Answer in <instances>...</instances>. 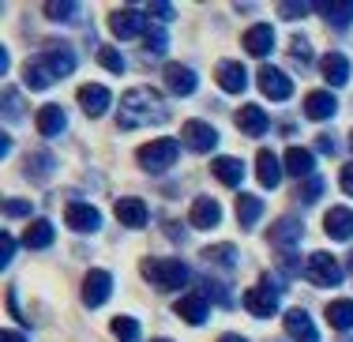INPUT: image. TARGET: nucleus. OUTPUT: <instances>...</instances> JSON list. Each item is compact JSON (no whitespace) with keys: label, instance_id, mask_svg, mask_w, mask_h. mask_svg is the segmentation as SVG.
Returning <instances> with one entry per match:
<instances>
[{"label":"nucleus","instance_id":"1","mask_svg":"<svg viewBox=\"0 0 353 342\" xmlns=\"http://www.w3.org/2000/svg\"><path fill=\"white\" fill-rule=\"evenodd\" d=\"M117 124L121 128H143V124H158L170 117V105L158 94L154 87H132L128 94L121 98V110H117Z\"/></svg>","mask_w":353,"mask_h":342},{"label":"nucleus","instance_id":"2","mask_svg":"<svg viewBox=\"0 0 353 342\" xmlns=\"http://www.w3.org/2000/svg\"><path fill=\"white\" fill-rule=\"evenodd\" d=\"M176 158H181V143H176V139H154V143L139 147L136 162H139V170H147V173H165L176 165Z\"/></svg>","mask_w":353,"mask_h":342},{"label":"nucleus","instance_id":"3","mask_svg":"<svg viewBox=\"0 0 353 342\" xmlns=\"http://www.w3.org/2000/svg\"><path fill=\"white\" fill-rule=\"evenodd\" d=\"M143 279L154 282L158 290H181L192 279V271L181 260H143Z\"/></svg>","mask_w":353,"mask_h":342},{"label":"nucleus","instance_id":"4","mask_svg":"<svg viewBox=\"0 0 353 342\" xmlns=\"http://www.w3.org/2000/svg\"><path fill=\"white\" fill-rule=\"evenodd\" d=\"M34 64L41 68V76L49 83H57V79H64L75 72V53L68 46H61V41H49V46L41 49V57H34Z\"/></svg>","mask_w":353,"mask_h":342},{"label":"nucleus","instance_id":"5","mask_svg":"<svg viewBox=\"0 0 353 342\" xmlns=\"http://www.w3.org/2000/svg\"><path fill=\"white\" fill-rule=\"evenodd\" d=\"M279 290H282V282L274 279V274H263V282H259V286L245 290V308H248L252 316H259V320L274 316V312H279Z\"/></svg>","mask_w":353,"mask_h":342},{"label":"nucleus","instance_id":"6","mask_svg":"<svg viewBox=\"0 0 353 342\" xmlns=\"http://www.w3.org/2000/svg\"><path fill=\"white\" fill-rule=\"evenodd\" d=\"M305 274H308V282H316V286H323V290H331V286H342V263L334 260L331 252H312L305 260Z\"/></svg>","mask_w":353,"mask_h":342},{"label":"nucleus","instance_id":"7","mask_svg":"<svg viewBox=\"0 0 353 342\" xmlns=\"http://www.w3.org/2000/svg\"><path fill=\"white\" fill-rule=\"evenodd\" d=\"M181 143L188 147V151H196V154H207V151H214V147H218V132L207 121H184Z\"/></svg>","mask_w":353,"mask_h":342},{"label":"nucleus","instance_id":"8","mask_svg":"<svg viewBox=\"0 0 353 342\" xmlns=\"http://www.w3.org/2000/svg\"><path fill=\"white\" fill-rule=\"evenodd\" d=\"M109 27H113V34L124 38V41H132V38H139L143 30H150L147 15H143L139 8H117V12L109 15Z\"/></svg>","mask_w":353,"mask_h":342},{"label":"nucleus","instance_id":"9","mask_svg":"<svg viewBox=\"0 0 353 342\" xmlns=\"http://www.w3.org/2000/svg\"><path fill=\"white\" fill-rule=\"evenodd\" d=\"M256 79H259V90H263L267 98H274V102H285V98H293V79L285 76L282 68H271V64H263Z\"/></svg>","mask_w":353,"mask_h":342},{"label":"nucleus","instance_id":"10","mask_svg":"<svg viewBox=\"0 0 353 342\" xmlns=\"http://www.w3.org/2000/svg\"><path fill=\"white\" fill-rule=\"evenodd\" d=\"M109 294H113V274L102 271V267H94V271H87V279H83V301L90 308L105 305Z\"/></svg>","mask_w":353,"mask_h":342},{"label":"nucleus","instance_id":"11","mask_svg":"<svg viewBox=\"0 0 353 342\" xmlns=\"http://www.w3.org/2000/svg\"><path fill=\"white\" fill-rule=\"evenodd\" d=\"M64 222H68V230H75V233H94L102 226V214L90 203H68L64 207Z\"/></svg>","mask_w":353,"mask_h":342},{"label":"nucleus","instance_id":"12","mask_svg":"<svg viewBox=\"0 0 353 342\" xmlns=\"http://www.w3.org/2000/svg\"><path fill=\"white\" fill-rule=\"evenodd\" d=\"M188 222H192L196 230H214L218 222H222V207H218V199L199 196L196 203L188 207Z\"/></svg>","mask_w":353,"mask_h":342},{"label":"nucleus","instance_id":"13","mask_svg":"<svg viewBox=\"0 0 353 342\" xmlns=\"http://www.w3.org/2000/svg\"><path fill=\"white\" fill-rule=\"evenodd\" d=\"M282 323H285V335L293 342H319V331L312 328V316H308L305 308H290Z\"/></svg>","mask_w":353,"mask_h":342},{"label":"nucleus","instance_id":"14","mask_svg":"<svg viewBox=\"0 0 353 342\" xmlns=\"http://www.w3.org/2000/svg\"><path fill=\"white\" fill-rule=\"evenodd\" d=\"M162 83L170 87V94H176V98L196 94V72H192V68H184V64H165Z\"/></svg>","mask_w":353,"mask_h":342},{"label":"nucleus","instance_id":"15","mask_svg":"<svg viewBox=\"0 0 353 342\" xmlns=\"http://www.w3.org/2000/svg\"><path fill=\"white\" fill-rule=\"evenodd\" d=\"M301 237H305V222L293 219V214H290V219H279V222L271 226V245L282 248V252H290V248L297 245Z\"/></svg>","mask_w":353,"mask_h":342},{"label":"nucleus","instance_id":"16","mask_svg":"<svg viewBox=\"0 0 353 342\" xmlns=\"http://www.w3.org/2000/svg\"><path fill=\"white\" fill-rule=\"evenodd\" d=\"M117 222L121 226H132V230H143L150 222V211H147V203L136 196H128V199H117Z\"/></svg>","mask_w":353,"mask_h":342},{"label":"nucleus","instance_id":"17","mask_svg":"<svg viewBox=\"0 0 353 342\" xmlns=\"http://www.w3.org/2000/svg\"><path fill=\"white\" fill-rule=\"evenodd\" d=\"M334 113H339V98H334L331 90H312V94L305 98V117L308 121H331Z\"/></svg>","mask_w":353,"mask_h":342},{"label":"nucleus","instance_id":"18","mask_svg":"<svg viewBox=\"0 0 353 342\" xmlns=\"http://www.w3.org/2000/svg\"><path fill=\"white\" fill-rule=\"evenodd\" d=\"M109 87H102V83H87V87H79V105L87 117H102L109 110Z\"/></svg>","mask_w":353,"mask_h":342},{"label":"nucleus","instance_id":"19","mask_svg":"<svg viewBox=\"0 0 353 342\" xmlns=\"http://www.w3.org/2000/svg\"><path fill=\"white\" fill-rule=\"evenodd\" d=\"M34 124H38V132L46 139H53V136H61V132H64L68 113H64V105H41V110L34 113Z\"/></svg>","mask_w":353,"mask_h":342},{"label":"nucleus","instance_id":"20","mask_svg":"<svg viewBox=\"0 0 353 342\" xmlns=\"http://www.w3.org/2000/svg\"><path fill=\"white\" fill-rule=\"evenodd\" d=\"M218 87H222L225 94H241V90L248 87L245 64H237V61H222V64H218Z\"/></svg>","mask_w":353,"mask_h":342},{"label":"nucleus","instance_id":"21","mask_svg":"<svg viewBox=\"0 0 353 342\" xmlns=\"http://www.w3.org/2000/svg\"><path fill=\"white\" fill-rule=\"evenodd\" d=\"M245 49H248V57H267L271 53L274 49V27L271 23H256V27H248Z\"/></svg>","mask_w":353,"mask_h":342},{"label":"nucleus","instance_id":"22","mask_svg":"<svg viewBox=\"0 0 353 342\" xmlns=\"http://www.w3.org/2000/svg\"><path fill=\"white\" fill-rule=\"evenodd\" d=\"M237 128L245 132V136H256L259 139L267 128H271V117L259 110V105H241V110H237Z\"/></svg>","mask_w":353,"mask_h":342},{"label":"nucleus","instance_id":"23","mask_svg":"<svg viewBox=\"0 0 353 342\" xmlns=\"http://www.w3.org/2000/svg\"><path fill=\"white\" fill-rule=\"evenodd\" d=\"M323 230L331 233L334 241H350L353 237V211L350 207H331L323 219Z\"/></svg>","mask_w":353,"mask_h":342},{"label":"nucleus","instance_id":"24","mask_svg":"<svg viewBox=\"0 0 353 342\" xmlns=\"http://www.w3.org/2000/svg\"><path fill=\"white\" fill-rule=\"evenodd\" d=\"M176 316L181 320H188L192 328H203L207 323V294H188L176 301Z\"/></svg>","mask_w":353,"mask_h":342},{"label":"nucleus","instance_id":"25","mask_svg":"<svg viewBox=\"0 0 353 342\" xmlns=\"http://www.w3.org/2000/svg\"><path fill=\"white\" fill-rule=\"evenodd\" d=\"M256 177H259V185H263V188H279L282 162L274 158V151H259V158H256Z\"/></svg>","mask_w":353,"mask_h":342},{"label":"nucleus","instance_id":"26","mask_svg":"<svg viewBox=\"0 0 353 342\" xmlns=\"http://www.w3.org/2000/svg\"><path fill=\"white\" fill-rule=\"evenodd\" d=\"M285 170H290V177H312L316 170V158L308 147H290L285 151Z\"/></svg>","mask_w":353,"mask_h":342},{"label":"nucleus","instance_id":"27","mask_svg":"<svg viewBox=\"0 0 353 342\" xmlns=\"http://www.w3.org/2000/svg\"><path fill=\"white\" fill-rule=\"evenodd\" d=\"M211 173H214L218 181H222V185L237 188L241 181H245V162H241V158H214Z\"/></svg>","mask_w":353,"mask_h":342},{"label":"nucleus","instance_id":"28","mask_svg":"<svg viewBox=\"0 0 353 342\" xmlns=\"http://www.w3.org/2000/svg\"><path fill=\"white\" fill-rule=\"evenodd\" d=\"M323 79L331 83V87H346L350 79V61L342 53H327L323 57Z\"/></svg>","mask_w":353,"mask_h":342},{"label":"nucleus","instance_id":"29","mask_svg":"<svg viewBox=\"0 0 353 342\" xmlns=\"http://www.w3.org/2000/svg\"><path fill=\"white\" fill-rule=\"evenodd\" d=\"M23 245H27V248H49V245H53V222H49V219H34L27 226V233H23Z\"/></svg>","mask_w":353,"mask_h":342},{"label":"nucleus","instance_id":"30","mask_svg":"<svg viewBox=\"0 0 353 342\" xmlns=\"http://www.w3.org/2000/svg\"><path fill=\"white\" fill-rule=\"evenodd\" d=\"M259 214H263V203H259V196H237V222L245 230H252L259 222Z\"/></svg>","mask_w":353,"mask_h":342},{"label":"nucleus","instance_id":"31","mask_svg":"<svg viewBox=\"0 0 353 342\" xmlns=\"http://www.w3.org/2000/svg\"><path fill=\"white\" fill-rule=\"evenodd\" d=\"M316 12L323 15L331 27H350L353 23V4L346 0V4H316Z\"/></svg>","mask_w":353,"mask_h":342},{"label":"nucleus","instance_id":"32","mask_svg":"<svg viewBox=\"0 0 353 342\" xmlns=\"http://www.w3.org/2000/svg\"><path fill=\"white\" fill-rule=\"evenodd\" d=\"M327 320H331V328L350 331L353 328V301H331L327 305Z\"/></svg>","mask_w":353,"mask_h":342},{"label":"nucleus","instance_id":"33","mask_svg":"<svg viewBox=\"0 0 353 342\" xmlns=\"http://www.w3.org/2000/svg\"><path fill=\"white\" fill-rule=\"evenodd\" d=\"M109 328H113V339L117 342H139V323L132 320V316H117Z\"/></svg>","mask_w":353,"mask_h":342},{"label":"nucleus","instance_id":"34","mask_svg":"<svg viewBox=\"0 0 353 342\" xmlns=\"http://www.w3.org/2000/svg\"><path fill=\"white\" fill-rule=\"evenodd\" d=\"M203 260L222 263V267H237V248L233 245H211V248H203Z\"/></svg>","mask_w":353,"mask_h":342},{"label":"nucleus","instance_id":"35","mask_svg":"<svg viewBox=\"0 0 353 342\" xmlns=\"http://www.w3.org/2000/svg\"><path fill=\"white\" fill-rule=\"evenodd\" d=\"M98 64H102L105 72H113V76H121V72H124V57L117 53L113 46H98Z\"/></svg>","mask_w":353,"mask_h":342},{"label":"nucleus","instance_id":"36","mask_svg":"<svg viewBox=\"0 0 353 342\" xmlns=\"http://www.w3.org/2000/svg\"><path fill=\"white\" fill-rule=\"evenodd\" d=\"M27 173H30V181H46L49 173H53V158L49 154H30L27 158Z\"/></svg>","mask_w":353,"mask_h":342},{"label":"nucleus","instance_id":"37","mask_svg":"<svg viewBox=\"0 0 353 342\" xmlns=\"http://www.w3.org/2000/svg\"><path fill=\"white\" fill-rule=\"evenodd\" d=\"M23 83H27V87H30V90H49V79H46V76H41V68H38V64H34V61H30V64H27V68H23Z\"/></svg>","mask_w":353,"mask_h":342},{"label":"nucleus","instance_id":"38","mask_svg":"<svg viewBox=\"0 0 353 342\" xmlns=\"http://www.w3.org/2000/svg\"><path fill=\"white\" fill-rule=\"evenodd\" d=\"M308 12H316V4H279L282 19H305Z\"/></svg>","mask_w":353,"mask_h":342},{"label":"nucleus","instance_id":"39","mask_svg":"<svg viewBox=\"0 0 353 342\" xmlns=\"http://www.w3.org/2000/svg\"><path fill=\"white\" fill-rule=\"evenodd\" d=\"M147 49H150V53H165V34H162V27H150V30H147Z\"/></svg>","mask_w":353,"mask_h":342},{"label":"nucleus","instance_id":"40","mask_svg":"<svg viewBox=\"0 0 353 342\" xmlns=\"http://www.w3.org/2000/svg\"><path fill=\"white\" fill-rule=\"evenodd\" d=\"M293 61H297V64H308V61H312V46H308L305 38H293Z\"/></svg>","mask_w":353,"mask_h":342},{"label":"nucleus","instance_id":"41","mask_svg":"<svg viewBox=\"0 0 353 342\" xmlns=\"http://www.w3.org/2000/svg\"><path fill=\"white\" fill-rule=\"evenodd\" d=\"M319 192H323V181L308 177V185H301V199H305V203H312V199H319Z\"/></svg>","mask_w":353,"mask_h":342},{"label":"nucleus","instance_id":"42","mask_svg":"<svg viewBox=\"0 0 353 342\" xmlns=\"http://www.w3.org/2000/svg\"><path fill=\"white\" fill-rule=\"evenodd\" d=\"M12 256H15V237H12V233H4V237H0V267L12 263Z\"/></svg>","mask_w":353,"mask_h":342},{"label":"nucleus","instance_id":"43","mask_svg":"<svg viewBox=\"0 0 353 342\" xmlns=\"http://www.w3.org/2000/svg\"><path fill=\"white\" fill-rule=\"evenodd\" d=\"M46 15H49V19H72L75 4H46Z\"/></svg>","mask_w":353,"mask_h":342},{"label":"nucleus","instance_id":"44","mask_svg":"<svg viewBox=\"0 0 353 342\" xmlns=\"http://www.w3.org/2000/svg\"><path fill=\"white\" fill-rule=\"evenodd\" d=\"M4 211L12 214V219H23V214L30 211V203H27V199H4Z\"/></svg>","mask_w":353,"mask_h":342},{"label":"nucleus","instance_id":"45","mask_svg":"<svg viewBox=\"0 0 353 342\" xmlns=\"http://www.w3.org/2000/svg\"><path fill=\"white\" fill-rule=\"evenodd\" d=\"M339 185H342V192H346V196H353V162H346V165H342V173H339Z\"/></svg>","mask_w":353,"mask_h":342},{"label":"nucleus","instance_id":"46","mask_svg":"<svg viewBox=\"0 0 353 342\" xmlns=\"http://www.w3.org/2000/svg\"><path fill=\"white\" fill-rule=\"evenodd\" d=\"M316 147H319L323 154H334V151H339V139H334V136H327V132H323V136L316 139Z\"/></svg>","mask_w":353,"mask_h":342},{"label":"nucleus","instance_id":"47","mask_svg":"<svg viewBox=\"0 0 353 342\" xmlns=\"http://www.w3.org/2000/svg\"><path fill=\"white\" fill-rule=\"evenodd\" d=\"M147 12H150V15H158V19H173L176 8H173V4H150Z\"/></svg>","mask_w":353,"mask_h":342},{"label":"nucleus","instance_id":"48","mask_svg":"<svg viewBox=\"0 0 353 342\" xmlns=\"http://www.w3.org/2000/svg\"><path fill=\"white\" fill-rule=\"evenodd\" d=\"M4 342H27V335H19L15 328H4Z\"/></svg>","mask_w":353,"mask_h":342},{"label":"nucleus","instance_id":"49","mask_svg":"<svg viewBox=\"0 0 353 342\" xmlns=\"http://www.w3.org/2000/svg\"><path fill=\"white\" fill-rule=\"evenodd\" d=\"M12 154V136H0V158Z\"/></svg>","mask_w":353,"mask_h":342},{"label":"nucleus","instance_id":"50","mask_svg":"<svg viewBox=\"0 0 353 342\" xmlns=\"http://www.w3.org/2000/svg\"><path fill=\"white\" fill-rule=\"evenodd\" d=\"M218 342H245V339H241V335H222Z\"/></svg>","mask_w":353,"mask_h":342},{"label":"nucleus","instance_id":"51","mask_svg":"<svg viewBox=\"0 0 353 342\" xmlns=\"http://www.w3.org/2000/svg\"><path fill=\"white\" fill-rule=\"evenodd\" d=\"M154 342H170V339H154Z\"/></svg>","mask_w":353,"mask_h":342},{"label":"nucleus","instance_id":"52","mask_svg":"<svg viewBox=\"0 0 353 342\" xmlns=\"http://www.w3.org/2000/svg\"><path fill=\"white\" fill-rule=\"evenodd\" d=\"M350 147H353V132H350Z\"/></svg>","mask_w":353,"mask_h":342}]
</instances>
